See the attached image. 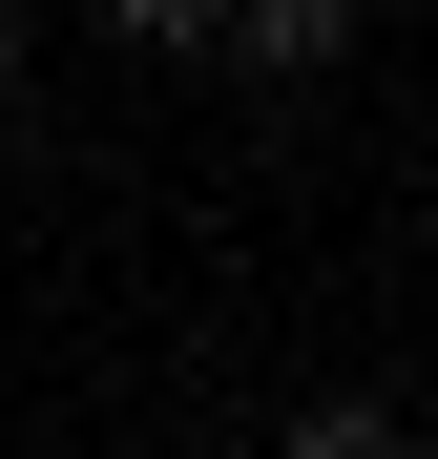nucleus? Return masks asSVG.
I'll return each instance as SVG.
<instances>
[{
    "instance_id": "nucleus-1",
    "label": "nucleus",
    "mask_w": 438,
    "mask_h": 459,
    "mask_svg": "<svg viewBox=\"0 0 438 459\" xmlns=\"http://www.w3.org/2000/svg\"><path fill=\"white\" fill-rule=\"evenodd\" d=\"M209 42H230L251 84H334V63H355V0H230Z\"/></svg>"
},
{
    "instance_id": "nucleus-2",
    "label": "nucleus",
    "mask_w": 438,
    "mask_h": 459,
    "mask_svg": "<svg viewBox=\"0 0 438 459\" xmlns=\"http://www.w3.org/2000/svg\"><path fill=\"white\" fill-rule=\"evenodd\" d=\"M271 459H417V418H397V397H313Z\"/></svg>"
},
{
    "instance_id": "nucleus-3",
    "label": "nucleus",
    "mask_w": 438,
    "mask_h": 459,
    "mask_svg": "<svg viewBox=\"0 0 438 459\" xmlns=\"http://www.w3.org/2000/svg\"><path fill=\"white\" fill-rule=\"evenodd\" d=\"M105 22H125L146 63H167V42H209V22H230V0H105Z\"/></svg>"
},
{
    "instance_id": "nucleus-4",
    "label": "nucleus",
    "mask_w": 438,
    "mask_h": 459,
    "mask_svg": "<svg viewBox=\"0 0 438 459\" xmlns=\"http://www.w3.org/2000/svg\"><path fill=\"white\" fill-rule=\"evenodd\" d=\"M0 84H21V0H0Z\"/></svg>"
}]
</instances>
